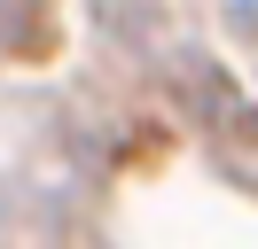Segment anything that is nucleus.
Returning <instances> with one entry per match:
<instances>
[{
	"mask_svg": "<svg viewBox=\"0 0 258 249\" xmlns=\"http://www.w3.org/2000/svg\"><path fill=\"white\" fill-rule=\"evenodd\" d=\"M24 31V0H0V39H16Z\"/></svg>",
	"mask_w": 258,
	"mask_h": 249,
	"instance_id": "obj_1",
	"label": "nucleus"
}]
</instances>
